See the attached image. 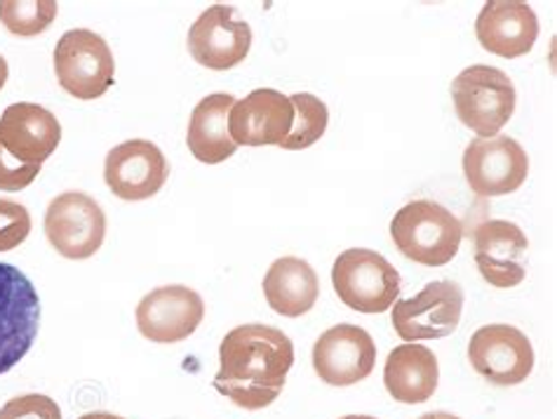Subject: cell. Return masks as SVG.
<instances>
[{
	"mask_svg": "<svg viewBox=\"0 0 557 419\" xmlns=\"http://www.w3.org/2000/svg\"><path fill=\"white\" fill-rule=\"evenodd\" d=\"M292 366L295 344L283 330L238 325L219 344L214 389L243 410H263L283 394Z\"/></svg>",
	"mask_w": 557,
	"mask_h": 419,
	"instance_id": "6da1fadb",
	"label": "cell"
},
{
	"mask_svg": "<svg viewBox=\"0 0 557 419\" xmlns=\"http://www.w3.org/2000/svg\"><path fill=\"white\" fill-rule=\"evenodd\" d=\"M391 238L407 259L423 267H445L457 257L463 224L435 200H412L395 212Z\"/></svg>",
	"mask_w": 557,
	"mask_h": 419,
	"instance_id": "7a4b0ae2",
	"label": "cell"
},
{
	"mask_svg": "<svg viewBox=\"0 0 557 419\" xmlns=\"http://www.w3.org/2000/svg\"><path fill=\"white\" fill-rule=\"evenodd\" d=\"M451 99L459 121L482 139L496 137L516 113V85L502 69L473 64L451 83Z\"/></svg>",
	"mask_w": 557,
	"mask_h": 419,
	"instance_id": "3957f363",
	"label": "cell"
},
{
	"mask_svg": "<svg viewBox=\"0 0 557 419\" xmlns=\"http://www.w3.org/2000/svg\"><path fill=\"white\" fill-rule=\"evenodd\" d=\"M332 283L336 297L360 313H384L400 295L398 269L368 248H350L336 257Z\"/></svg>",
	"mask_w": 557,
	"mask_h": 419,
	"instance_id": "277c9868",
	"label": "cell"
},
{
	"mask_svg": "<svg viewBox=\"0 0 557 419\" xmlns=\"http://www.w3.org/2000/svg\"><path fill=\"white\" fill-rule=\"evenodd\" d=\"M54 74L62 88L83 102L104 95L115 76L109 42L90 28L66 32L54 48Z\"/></svg>",
	"mask_w": 557,
	"mask_h": 419,
	"instance_id": "5b68a950",
	"label": "cell"
},
{
	"mask_svg": "<svg viewBox=\"0 0 557 419\" xmlns=\"http://www.w3.org/2000/svg\"><path fill=\"white\" fill-rule=\"evenodd\" d=\"M40 325V299L24 273L0 262V374L32 352Z\"/></svg>",
	"mask_w": 557,
	"mask_h": 419,
	"instance_id": "8992f818",
	"label": "cell"
},
{
	"mask_svg": "<svg viewBox=\"0 0 557 419\" xmlns=\"http://www.w3.org/2000/svg\"><path fill=\"white\" fill-rule=\"evenodd\" d=\"M463 175L480 198L508 196L518 192L530 175V158L512 137H478L463 151Z\"/></svg>",
	"mask_w": 557,
	"mask_h": 419,
	"instance_id": "52a82bcc",
	"label": "cell"
},
{
	"mask_svg": "<svg viewBox=\"0 0 557 419\" xmlns=\"http://www.w3.org/2000/svg\"><path fill=\"white\" fill-rule=\"evenodd\" d=\"M463 291L454 281H435L409 299L393 305L391 321L403 342L443 340L459 328Z\"/></svg>",
	"mask_w": 557,
	"mask_h": 419,
	"instance_id": "ba28073f",
	"label": "cell"
},
{
	"mask_svg": "<svg viewBox=\"0 0 557 419\" xmlns=\"http://www.w3.org/2000/svg\"><path fill=\"white\" fill-rule=\"evenodd\" d=\"M46 236L66 259L92 257L107 236V214L92 196L66 192L46 210Z\"/></svg>",
	"mask_w": 557,
	"mask_h": 419,
	"instance_id": "9c48e42d",
	"label": "cell"
},
{
	"mask_svg": "<svg viewBox=\"0 0 557 419\" xmlns=\"http://www.w3.org/2000/svg\"><path fill=\"white\" fill-rule=\"evenodd\" d=\"M468 360L494 386H516L534 370V349L522 330L494 323L480 328L468 344Z\"/></svg>",
	"mask_w": 557,
	"mask_h": 419,
	"instance_id": "30bf717a",
	"label": "cell"
},
{
	"mask_svg": "<svg viewBox=\"0 0 557 419\" xmlns=\"http://www.w3.org/2000/svg\"><path fill=\"white\" fill-rule=\"evenodd\" d=\"M376 363V344L360 325L342 323L322 332L313 346V368L330 386H354L368 380Z\"/></svg>",
	"mask_w": 557,
	"mask_h": 419,
	"instance_id": "8fae6325",
	"label": "cell"
},
{
	"mask_svg": "<svg viewBox=\"0 0 557 419\" xmlns=\"http://www.w3.org/2000/svg\"><path fill=\"white\" fill-rule=\"evenodd\" d=\"M252 48V28L236 20V8L212 5L188 32V50L200 66L226 71L245 62Z\"/></svg>",
	"mask_w": 557,
	"mask_h": 419,
	"instance_id": "7c38bea8",
	"label": "cell"
},
{
	"mask_svg": "<svg viewBox=\"0 0 557 419\" xmlns=\"http://www.w3.org/2000/svg\"><path fill=\"white\" fill-rule=\"evenodd\" d=\"M205 318L202 297L186 285L156 287L137 307V328L156 344L188 340Z\"/></svg>",
	"mask_w": 557,
	"mask_h": 419,
	"instance_id": "4fadbf2b",
	"label": "cell"
},
{
	"mask_svg": "<svg viewBox=\"0 0 557 419\" xmlns=\"http://www.w3.org/2000/svg\"><path fill=\"white\" fill-rule=\"evenodd\" d=\"M170 175L165 153L149 139H129L107 153V186L123 200H146L163 189Z\"/></svg>",
	"mask_w": 557,
	"mask_h": 419,
	"instance_id": "5bb4252c",
	"label": "cell"
},
{
	"mask_svg": "<svg viewBox=\"0 0 557 419\" xmlns=\"http://www.w3.org/2000/svg\"><path fill=\"white\" fill-rule=\"evenodd\" d=\"M295 123L292 99L271 88H259L238 99L228 115V133L238 147H271L289 135Z\"/></svg>",
	"mask_w": 557,
	"mask_h": 419,
	"instance_id": "9a60e30c",
	"label": "cell"
},
{
	"mask_svg": "<svg viewBox=\"0 0 557 419\" xmlns=\"http://www.w3.org/2000/svg\"><path fill=\"white\" fill-rule=\"evenodd\" d=\"M62 141V125L57 115L40 104L17 102L0 115V144L24 165H40Z\"/></svg>",
	"mask_w": 557,
	"mask_h": 419,
	"instance_id": "2e32d148",
	"label": "cell"
},
{
	"mask_svg": "<svg viewBox=\"0 0 557 419\" xmlns=\"http://www.w3.org/2000/svg\"><path fill=\"white\" fill-rule=\"evenodd\" d=\"M475 264L490 285L498 291L516 287L527 276V243L524 231L506 220H490L475 229Z\"/></svg>",
	"mask_w": 557,
	"mask_h": 419,
	"instance_id": "e0dca14e",
	"label": "cell"
},
{
	"mask_svg": "<svg viewBox=\"0 0 557 419\" xmlns=\"http://www.w3.org/2000/svg\"><path fill=\"white\" fill-rule=\"evenodd\" d=\"M475 36L487 52L518 60L539 38L536 12L522 0H490L475 20Z\"/></svg>",
	"mask_w": 557,
	"mask_h": 419,
	"instance_id": "ac0fdd59",
	"label": "cell"
},
{
	"mask_svg": "<svg viewBox=\"0 0 557 419\" xmlns=\"http://www.w3.org/2000/svg\"><path fill=\"white\" fill-rule=\"evenodd\" d=\"M437 380V358L429 346L407 342L395 346L386 358L384 384L393 400L407 403V406L426 403L435 394Z\"/></svg>",
	"mask_w": 557,
	"mask_h": 419,
	"instance_id": "d6986e66",
	"label": "cell"
},
{
	"mask_svg": "<svg viewBox=\"0 0 557 419\" xmlns=\"http://www.w3.org/2000/svg\"><path fill=\"white\" fill-rule=\"evenodd\" d=\"M236 104V97L226 93H214L200 99L188 121V149L200 163L216 165L236 153L238 144L231 139L228 115Z\"/></svg>",
	"mask_w": 557,
	"mask_h": 419,
	"instance_id": "ffe728a7",
	"label": "cell"
},
{
	"mask_svg": "<svg viewBox=\"0 0 557 419\" xmlns=\"http://www.w3.org/2000/svg\"><path fill=\"white\" fill-rule=\"evenodd\" d=\"M263 295L269 307L287 318L309 313L320 295L315 269L301 257H281L263 276Z\"/></svg>",
	"mask_w": 557,
	"mask_h": 419,
	"instance_id": "44dd1931",
	"label": "cell"
},
{
	"mask_svg": "<svg viewBox=\"0 0 557 419\" xmlns=\"http://www.w3.org/2000/svg\"><path fill=\"white\" fill-rule=\"evenodd\" d=\"M292 107H295V123H292L289 135L281 144L285 151H301L309 149L327 133L330 111L327 104L311 93L292 95Z\"/></svg>",
	"mask_w": 557,
	"mask_h": 419,
	"instance_id": "7402d4cb",
	"label": "cell"
},
{
	"mask_svg": "<svg viewBox=\"0 0 557 419\" xmlns=\"http://www.w3.org/2000/svg\"><path fill=\"white\" fill-rule=\"evenodd\" d=\"M60 5L54 0H0V22L14 36L34 38L48 32Z\"/></svg>",
	"mask_w": 557,
	"mask_h": 419,
	"instance_id": "603a6c76",
	"label": "cell"
},
{
	"mask_svg": "<svg viewBox=\"0 0 557 419\" xmlns=\"http://www.w3.org/2000/svg\"><path fill=\"white\" fill-rule=\"evenodd\" d=\"M32 234V214L14 200L0 198V252H10Z\"/></svg>",
	"mask_w": 557,
	"mask_h": 419,
	"instance_id": "cb8c5ba5",
	"label": "cell"
},
{
	"mask_svg": "<svg viewBox=\"0 0 557 419\" xmlns=\"http://www.w3.org/2000/svg\"><path fill=\"white\" fill-rule=\"evenodd\" d=\"M0 419H62V410L50 396L26 394L8 400L0 408Z\"/></svg>",
	"mask_w": 557,
	"mask_h": 419,
	"instance_id": "d4e9b609",
	"label": "cell"
},
{
	"mask_svg": "<svg viewBox=\"0 0 557 419\" xmlns=\"http://www.w3.org/2000/svg\"><path fill=\"white\" fill-rule=\"evenodd\" d=\"M40 175V165H24L3 149L0 144V192H22L32 186Z\"/></svg>",
	"mask_w": 557,
	"mask_h": 419,
	"instance_id": "484cf974",
	"label": "cell"
},
{
	"mask_svg": "<svg viewBox=\"0 0 557 419\" xmlns=\"http://www.w3.org/2000/svg\"><path fill=\"white\" fill-rule=\"evenodd\" d=\"M78 419H125V417L113 415V412H87V415H83Z\"/></svg>",
	"mask_w": 557,
	"mask_h": 419,
	"instance_id": "4316f807",
	"label": "cell"
},
{
	"mask_svg": "<svg viewBox=\"0 0 557 419\" xmlns=\"http://www.w3.org/2000/svg\"><path fill=\"white\" fill-rule=\"evenodd\" d=\"M8 62H5V57H0V90L5 88V83H8Z\"/></svg>",
	"mask_w": 557,
	"mask_h": 419,
	"instance_id": "83f0119b",
	"label": "cell"
},
{
	"mask_svg": "<svg viewBox=\"0 0 557 419\" xmlns=\"http://www.w3.org/2000/svg\"><path fill=\"white\" fill-rule=\"evenodd\" d=\"M419 419H461V417L451 415V412H426V415H421Z\"/></svg>",
	"mask_w": 557,
	"mask_h": 419,
	"instance_id": "f1b7e54d",
	"label": "cell"
},
{
	"mask_svg": "<svg viewBox=\"0 0 557 419\" xmlns=\"http://www.w3.org/2000/svg\"><path fill=\"white\" fill-rule=\"evenodd\" d=\"M342 419H376V417H370V415H346Z\"/></svg>",
	"mask_w": 557,
	"mask_h": 419,
	"instance_id": "f546056e",
	"label": "cell"
}]
</instances>
